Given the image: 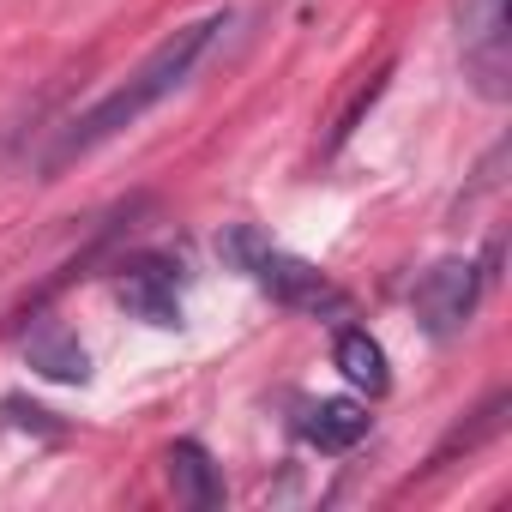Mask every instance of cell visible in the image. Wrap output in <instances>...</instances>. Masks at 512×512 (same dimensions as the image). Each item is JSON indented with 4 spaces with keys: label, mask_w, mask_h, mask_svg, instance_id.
<instances>
[{
    "label": "cell",
    "mask_w": 512,
    "mask_h": 512,
    "mask_svg": "<svg viewBox=\"0 0 512 512\" xmlns=\"http://www.w3.org/2000/svg\"><path fill=\"white\" fill-rule=\"evenodd\" d=\"M229 19L223 13H211V19H199V25H187V31H175V37H163L157 49H151V61L121 85V91H109L97 109H85L61 139H55V151L43 157V175H55V169H67V163H79V157H91L97 145H109L115 133H127L145 109H157L163 97H175L187 79H193V67H199V55L217 43V31H223Z\"/></svg>",
    "instance_id": "1"
},
{
    "label": "cell",
    "mask_w": 512,
    "mask_h": 512,
    "mask_svg": "<svg viewBox=\"0 0 512 512\" xmlns=\"http://www.w3.org/2000/svg\"><path fill=\"white\" fill-rule=\"evenodd\" d=\"M217 253H223L229 266L253 272V284H260L266 296H278L284 308H296V314H314V320H344L350 314V296L326 272H314L308 260H296V253H284V247H272L253 223L223 229L217 235Z\"/></svg>",
    "instance_id": "2"
},
{
    "label": "cell",
    "mask_w": 512,
    "mask_h": 512,
    "mask_svg": "<svg viewBox=\"0 0 512 512\" xmlns=\"http://www.w3.org/2000/svg\"><path fill=\"white\" fill-rule=\"evenodd\" d=\"M476 296H482V272L470 260H440L416 278L410 302H416V320L428 326V338H452L476 314Z\"/></svg>",
    "instance_id": "3"
},
{
    "label": "cell",
    "mask_w": 512,
    "mask_h": 512,
    "mask_svg": "<svg viewBox=\"0 0 512 512\" xmlns=\"http://www.w3.org/2000/svg\"><path fill=\"white\" fill-rule=\"evenodd\" d=\"M458 43L482 97H506V0H458Z\"/></svg>",
    "instance_id": "4"
},
{
    "label": "cell",
    "mask_w": 512,
    "mask_h": 512,
    "mask_svg": "<svg viewBox=\"0 0 512 512\" xmlns=\"http://www.w3.org/2000/svg\"><path fill=\"white\" fill-rule=\"evenodd\" d=\"M121 308L127 314H139L145 326H181V290H175V266H163V260H133V266H121Z\"/></svg>",
    "instance_id": "5"
},
{
    "label": "cell",
    "mask_w": 512,
    "mask_h": 512,
    "mask_svg": "<svg viewBox=\"0 0 512 512\" xmlns=\"http://www.w3.org/2000/svg\"><path fill=\"white\" fill-rule=\"evenodd\" d=\"M25 362L43 374V380H61V386H85L91 380V356L85 344L61 326V320H37L25 332Z\"/></svg>",
    "instance_id": "6"
},
{
    "label": "cell",
    "mask_w": 512,
    "mask_h": 512,
    "mask_svg": "<svg viewBox=\"0 0 512 512\" xmlns=\"http://www.w3.org/2000/svg\"><path fill=\"white\" fill-rule=\"evenodd\" d=\"M169 488H175V500L193 506V512L223 506V470H217L211 452L193 446V440H175V446H169Z\"/></svg>",
    "instance_id": "7"
},
{
    "label": "cell",
    "mask_w": 512,
    "mask_h": 512,
    "mask_svg": "<svg viewBox=\"0 0 512 512\" xmlns=\"http://www.w3.org/2000/svg\"><path fill=\"white\" fill-rule=\"evenodd\" d=\"M362 434H368V410L356 398H320L302 410V440L320 452H350L362 446Z\"/></svg>",
    "instance_id": "8"
},
{
    "label": "cell",
    "mask_w": 512,
    "mask_h": 512,
    "mask_svg": "<svg viewBox=\"0 0 512 512\" xmlns=\"http://www.w3.org/2000/svg\"><path fill=\"white\" fill-rule=\"evenodd\" d=\"M332 362H338V374L356 386V392H368V398H386L392 392V368H386V350L368 338V332H338V350H332Z\"/></svg>",
    "instance_id": "9"
},
{
    "label": "cell",
    "mask_w": 512,
    "mask_h": 512,
    "mask_svg": "<svg viewBox=\"0 0 512 512\" xmlns=\"http://www.w3.org/2000/svg\"><path fill=\"white\" fill-rule=\"evenodd\" d=\"M380 91H386V67H374V73H368V85H362V91H356V97L344 103V115L332 121V139H326V151H338V145H344V139L356 133V121H362V115L374 109V97H380Z\"/></svg>",
    "instance_id": "10"
}]
</instances>
